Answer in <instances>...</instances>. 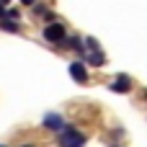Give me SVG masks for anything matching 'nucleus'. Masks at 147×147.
Instances as JSON below:
<instances>
[{
    "label": "nucleus",
    "mask_w": 147,
    "mask_h": 147,
    "mask_svg": "<svg viewBox=\"0 0 147 147\" xmlns=\"http://www.w3.org/2000/svg\"><path fill=\"white\" fill-rule=\"evenodd\" d=\"M44 127H49V129L59 132V129H65L67 124H65V119H62V116H57V114H47V116H44Z\"/></svg>",
    "instance_id": "4"
},
{
    "label": "nucleus",
    "mask_w": 147,
    "mask_h": 147,
    "mask_svg": "<svg viewBox=\"0 0 147 147\" xmlns=\"http://www.w3.org/2000/svg\"><path fill=\"white\" fill-rule=\"evenodd\" d=\"M0 18H5V5L0 3Z\"/></svg>",
    "instance_id": "9"
},
{
    "label": "nucleus",
    "mask_w": 147,
    "mask_h": 147,
    "mask_svg": "<svg viewBox=\"0 0 147 147\" xmlns=\"http://www.w3.org/2000/svg\"><path fill=\"white\" fill-rule=\"evenodd\" d=\"M0 26H3L5 31H18V21H13V18H3Z\"/></svg>",
    "instance_id": "8"
},
{
    "label": "nucleus",
    "mask_w": 147,
    "mask_h": 147,
    "mask_svg": "<svg viewBox=\"0 0 147 147\" xmlns=\"http://www.w3.org/2000/svg\"><path fill=\"white\" fill-rule=\"evenodd\" d=\"M111 88H114L116 93H127V90L132 88V80H129L127 75H119V78L114 80V85H111Z\"/></svg>",
    "instance_id": "6"
},
{
    "label": "nucleus",
    "mask_w": 147,
    "mask_h": 147,
    "mask_svg": "<svg viewBox=\"0 0 147 147\" xmlns=\"http://www.w3.org/2000/svg\"><path fill=\"white\" fill-rule=\"evenodd\" d=\"M0 3H3V5H8V3H10V0H0Z\"/></svg>",
    "instance_id": "11"
},
{
    "label": "nucleus",
    "mask_w": 147,
    "mask_h": 147,
    "mask_svg": "<svg viewBox=\"0 0 147 147\" xmlns=\"http://www.w3.org/2000/svg\"><path fill=\"white\" fill-rule=\"evenodd\" d=\"M21 3H23V5H34L36 0H21Z\"/></svg>",
    "instance_id": "10"
},
{
    "label": "nucleus",
    "mask_w": 147,
    "mask_h": 147,
    "mask_svg": "<svg viewBox=\"0 0 147 147\" xmlns=\"http://www.w3.org/2000/svg\"><path fill=\"white\" fill-rule=\"evenodd\" d=\"M65 36H67V31H65V26H62V23H52V26H47V28H44V39H47V41H52V44L65 41Z\"/></svg>",
    "instance_id": "2"
},
{
    "label": "nucleus",
    "mask_w": 147,
    "mask_h": 147,
    "mask_svg": "<svg viewBox=\"0 0 147 147\" xmlns=\"http://www.w3.org/2000/svg\"><path fill=\"white\" fill-rule=\"evenodd\" d=\"M34 13H36V16H41V18H47V21H52V18H54V13H52L47 5H39V3L34 5Z\"/></svg>",
    "instance_id": "7"
},
{
    "label": "nucleus",
    "mask_w": 147,
    "mask_h": 147,
    "mask_svg": "<svg viewBox=\"0 0 147 147\" xmlns=\"http://www.w3.org/2000/svg\"><path fill=\"white\" fill-rule=\"evenodd\" d=\"M70 75L75 83H85L88 80V70H85V62H72L70 65Z\"/></svg>",
    "instance_id": "3"
},
{
    "label": "nucleus",
    "mask_w": 147,
    "mask_h": 147,
    "mask_svg": "<svg viewBox=\"0 0 147 147\" xmlns=\"http://www.w3.org/2000/svg\"><path fill=\"white\" fill-rule=\"evenodd\" d=\"M85 62H88V65H93V67H101V65L106 62V57H103V52H101V49H93V52H88V54H85Z\"/></svg>",
    "instance_id": "5"
},
{
    "label": "nucleus",
    "mask_w": 147,
    "mask_h": 147,
    "mask_svg": "<svg viewBox=\"0 0 147 147\" xmlns=\"http://www.w3.org/2000/svg\"><path fill=\"white\" fill-rule=\"evenodd\" d=\"M59 147H83L85 145V134H80L78 129H70V127H65V129H59Z\"/></svg>",
    "instance_id": "1"
}]
</instances>
